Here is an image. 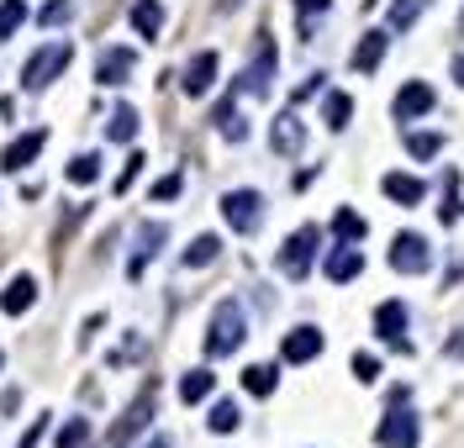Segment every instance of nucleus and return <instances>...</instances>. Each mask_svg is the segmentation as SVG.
I'll list each match as a JSON object with an SVG mask.
<instances>
[{
	"instance_id": "obj_26",
	"label": "nucleus",
	"mask_w": 464,
	"mask_h": 448,
	"mask_svg": "<svg viewBox=\"0 0 464 448\" xmlns=\"http://www.w3.org/2000/svg\"><path fill=\"white\" fill-rule=\"evenodd\" d=\"M243 390L248 396H270V390H275V364H248L243 369Z\"/></svg>"
},
{
	"instance_id": "obj_19",
	"label": "nucleus",
	"mask_w": 464,
	"mask_h": 448,
	"mask_svg": "<svg viewBox=\"0 0 464 448\" xmlns=\"http://www.w3.org/2000/svg\"><path fill=\"white\" fill-rule=\"evenodd\" d=\"M385 48H391V37H385V32H365V43L354 48V69H359V74H370V69H380V59H385Z\"/></svg>"
},
{
	"instance_id": "obj_43",
	"label": "nucleus",
	"mask_w": 464,
	"mask_h": 448,
	"mask_svg": "<svg viewBox=\"0 0 464 448\" xmlns=\"http://www.w3.org/2000/svg\"><path fill=\"white\" fill-rule=\"evenodd\" d=\"M454 80H459V85H464V59H454Z\"/></svg>"
},
{
	"instance_id": "obj_4",
	"label": "nucleus",
	"mask_w": 464,
	"mask_h": 448,
	"mask_svg": "<svg viewBox=\"0 0 464 448\" xmlns=\"http://www.w3.org/2000/svg\"><path fill=\"white\" fill-rule=\"evenodd\" d=\"M222 216H227L232 233H259V222H264V195H259V190H227V195H222Z\"/></svg>"
},
{
	"instance_id": "obj_29",
	"label": "nucleus",
	"mask_w": 464,
	"mask_h": 448,
	"mask_svg": "<svg viewBox=\"0 0 464 448\" xmlns=\"http://www.w3.org/2000/svg\"><path fill=\"white\" fill-rule=\"evenodd\" d=\"M95 179H100V158H95V153L69 158V185H95Z\"/></svg>"
},
{
	"instance_id": "obj_14",
	"label": "nucleus",
	"mask_w": 464,
	"mask_h": 448,
	"mask_svg": "<svg viewBox=\"0 0 464 448\" xmlns=\"http://www.w3.org/2000/svg\"><path fill=\"white\" fill-rule=\"evenodd\" d=\"M43 143H48V132H43V127H37V132H22L11 148L0 153V169H11V175H16V169H27L32 158L43 153Z\"/></svg>"
},
{
	"instance_id": "obj_8",
	"label": "nucleus",
	"mask_w": 464,
	"mask_h": 448,
	"mask_svg": "<svg viewBox=\"0 0 464 448\" xmlns=\"http://www.w3.org/2000/svg\"><path fill=\"white\" fill-rule=\"evenodd\" d=\"M438 106V95H433V85L428 80H412V85H402V95H396V121H417V117H428Z\"/></svg>"
},
{
	"instance_id": "obj_37",
	"label": "nucleus",
	"mask_w": 464,
	"mask_h": 448,
	"mask_svg": "<svg viewBox=\"0 0 464 448\" xmlns=\"http://www.w3.org/2000/svg\"><path fill=\"white\" fill-rule=\"evenodd\" d=\"M354 375H359L365 386H374V380H380V364H374L370 354H359V358H354Z\"/></svg>"
},
{
	"instance_id": "obj_9",
	"label": "nucleus",
	"mask_w": 464,
	"mask_h": 448,
	"mask_svg": "<svg viewBox=\"0 0 464 448\" xmlns=\"http://www.w3.org/2000/svg\"><path fill=\"white\" fill-rule=\"evenodd\" d=\"M374 332H380L391 348L412 354V343H406V306H402V300H385V306L374 311Z\"/></svg>"
},
{
	"instance_id": "obj_31",
	"label": "nucleus",
	"mask_w": 464,
	"mask_h": 448,
	"mask_svg": "<svg viewBox=\"0 0 464 448\" xmlns=\"http://www.w3.org/2000/svg\"><path fill=\"white\" fill-rule=\"evenodd\" d=\"M422 5H428V0H396V5H391V22H385V27H391V32H406L412 22H417V11H422Z\"/></svg>"
},
{
	"instance_id": "obj_11",
	"label": "nucleus",
	"mask_w": 464,
	"mask_h": 448,
	"mask_svg": "<svg viewBox=\"0 0 464 448\" xmlns=\"http://www.w3.org/2000/svg\"><path fill=\"white\" fill-rule=\"evenodd\" d=\"M164 238H169V227H164V222H143V227H137V253L127 259V274H132V280L148 269V259L164 248Z\"/></svg>"
},
{
	"instance_id": "obj_41",
	"label": "nucleus",
	"mask_w": 464,
	"mask_h": 448,
	"mask_svg": "<svg viewBox=\"0 0 464 448\" xmlns=\"http://www.w3.org/2000/svg\"><path fill=\"white\" fill-rule=\"evenodd\" d=\"M327 5H333V0H296V11H301V16H317V11H327Z\"/></svg>"
},
{
	"instance_id": "obj_39",
	"label": "nucleus",
	"mask_w": 464,
	"mask_h": 448,
	"mask_svg": "<svg viewBox=\"0 0 464 448\" xmlns=\"http://www.w3.org/2000/svg\"><path fill=\"white\" fill-rule=\"evenodd\" d=\"M175 195H180V175H164L154 185V201H175Z\"/></svg>"
},
{
	"instance_id": "obj_34",
	"label": "nucleus",
	"mask_w": 464,
	"mask_h": 448,
	"mask_svg": "<svg viewBox=\"0 0 464 448\" xmlns=\"http://www.w3.org/2000/svg\"><path fill=\"white\" fill-rule=\"evenodd\" d=\"M206 422H212V433H232V427H238L243 417H238V406H232V401H217V406H212V417H206Z\"/></svg>"
},
{
	"instance_id": "obj_12",
	"label": "nucleus",
	"mask_w": 464,
	"mask_h": 448,
	"mask_svg": "<svg viewBox=\"0 0 464 448\" xmlns=\"http://www.w3.org/2000/svg\"><path fill=\"white\" fill-rule=\"evenodd\" d=\"M317 354H322V332L317 328H296V332H285V343H279L285 364H311Z\"/></svg>"
},
{
	"instance_id": "obj_17",
	"label": "nucleus",
	"mask_w": 464,
	"mask_h": 448,
	"mask_svg": "<svg viewBox=\"0 0 464 448\" xmlns=\"http://www.w3.org/2000/svg\"><path fill=\"white\" fill-rule=\"evenodd\" d=\"M32 300H37V280L32 274H16L11 285H5V296H0V311H11V317H22Z\"/></svg>"
},
{
	"instance_id": "obj_36",
	"label": "nucleus",
	"mask_w": 464,
	"mask_h": 448,
	"mask_svg": "<svg viewBox=\"0 0 464 448\" xmlns=\"http://www.w3.org/2000/svg\"><path fill=\"white\" fill-rule=\"evenodd\" d=\"M137 169H143V153H132V158L122 164V175H117V195H122V190H132V179H137Z\"/></svg>"
},
{
	"instance_id": "obj_15",
	"label": "nucleus",
	"mask_w": 464,
	"mask_h": 448,
	"mask_svg": "<svg viewBox=\"0 0 464 448\" xmlns=\"http://www.w3.org/2000/svg\"><path fill=\"white\" fill-rule=\"evenodd\" d=\"M185 95H206V90L217 85V53H195V59L185 63Z\"/></svg>"
},
{
	"instance_id": "obj_10",
	"label": "nucleus",
	"mask_w": 464,
	"mask_h": 448,
	"mask_svg": "<svg viewBox=\"0 0 464 448\" xmlns=\"http://www.w3.org/2000/svg\"><path fill=\"white\" fill-rule=\"evenodd\" d=\"M148 417H154V390H143V396H137V401L122 412V422L111 427V448H122L132 433H143V427H148Z\"/></svg>"
},
{
	"instance_id": "obj_30",
	"label": "nucleus",
	"mask_w": 464,
	"mask_h": 448,
	"mask_svg": "<svg viewBox=\"0 0 464 448\" xmlns=\"http://www.w3.org/2000/svg\"><path fill=\"white\" fill-rule=\"evenodd\" d=\"M27 22V0H0V43Z\"/></svg>"
},
{
	"instance_id": "obj_13",
	"label": "nucleus",
	"mask_w": 464,
	"mask_h": 448,
	"mask_svg": "<svg viewBox=\"0 0 464 448\" xmlns=\"http://www.w3.org/2000/svg\"><path fill=\"white\" fill-rule=\"evenodd\" d=\"M132 63H137L132 48H106L100 63H95V85H122L127 74H132Z\"/></svg>"
},
{
	"instance_id": "obj_22",
	"label": "nucleus",
	"mask_w": 464,
	"mask_h": 448,
	"mask_svg": "<svg viewBox=\"0 0 464 448\" xmlns=\"http://www.w3.org/2000/svg\"><path fill=\"white\" fill-rule=\"evenodd\" d=\"M212 390H217V375H212V369H190L185 380H180V401L195 406V401H206Z\"/></svg>"
},
{
	"instance_id": "obj_24",
	"label": "nucleus",
	"mask_w": 464,
	"mask_h": 448,
	"mask_svg": "<svg viewBox=\"0 0 464 448\" xmlns=\"http://www.w3.org/2000/svg\"><path fill=\"white\" fill-rule=\"evenodd\" d=\"M348 117H354V100H348L343 90H327V100H322V121H327L333 132H343V127H348Z\"/></svg>"
},
{
	"instance_id": "obj_6",
	"label": "nucleus",
	"mask_w": 464,
	"mask_h": 448,
	"mask_svg": "<svg viewBox=\"0 0 464 448\" xmlns=\"http://www.w3.org/2000/svg\"><path fill=\"white\" fill-rule=\"evenodd\" d=\"M270 85H275V43L259 37V53H253V63L243 69L238 90H243V95H270Z\"/></svg>"
},
{
	"instance_id": "obj_21",
	"label": "nucleus",
	"mask_w": 464,
	"mask_h": 448,
	"mask_svg": "<svg viewBox=\"0 0 464 448\" xmlns=\"http://www.w3.org/2000/svg\"><path fill=\"white\" fill-rule=\"evenodd\" d=\"M132 27H137V37H158L164 32V5L158 0H137L132 5Z\"/></svg>"
},
{
	"instance_id": "obj_1",
	"label": "nucleus",
	"mask_w": 464,
	"mask_h": 448,
	"mask_svg": "<svg viewBox=\"0 0 464 448\" xmlns=\"http://www.w3.org/2000/svg\"><path fill=\"white\" fill-rule=\"evenodd\" d=\"M243 338H248L243 306H238V300H222L217 311H212V328H206V354L212 358L232 354V348H243Z\"/></svg>"
},
{
	"instance_id": "obj_7",
	"label": "nucleus",
	"mask_w": 464,
	"mask_h": 448,
	"mask_svg": "<svg viewBox=\"0 0 464 448\" xmlns=\"http://www.w3.org/2000/svg\"><path fill=\"white\" fill-rule=\"evenodd\" d=\"M391 264L402 269V274H428L433 248H428V238H417V233H402V238L391 243Z\"/></svg>"
},
{
	"instance_id": "obj_40",
	"label": "nucleus",
	"mask_w": 464,
	"mask_h": 448,
	"mask_svg": "<svg viewBox=\"0 0 464 448\" xmlns=\"http://www.w3.org/2000/svg\"><path fill=\"white\" fill-rule=\"evenodd\" d=\"M317 90H322V74H311V80H301V85H296V106H301V100H311Z\"/></svg>"
},
{
	"instance_id": "obj_3",
	"label": "nucleus",
	"mask_w": 464,
	"mask_h": 448,
	"mask_svg": "<svg viewBox=\"0 0 464 448\" xmlns=\"http://www.w3.org/2000/svg\"><path fill=\"white\" fill-rule=\"evenodd\" d=\"M74 63V43H48V48H37L27 63H22V85L27 90H43L53 74H63Z\"/></svg>"
},
{
	"instance_id": "obj_38",
	"label": "nucleus",
	"mask_w": 464,
	"mask_h": 448,
	"mask_svg": "<svg viewBox=\"0 0 464 448\" xmlns=\"http://www.w3.org/2000/svg\"><path fill=\"white\" fill-rule=\"evenodd\" d=\"M43 433H48V417H32V427L22 433V443H16V448H37V443H43Z\"/></svg>"
},
{
	"instance_id": "obj_23",
	"label": "nucleus",
	"mask_w": 464,
	"mask_h": 448,
	"mask_svg": "<svg viewBox=\"0 0 464 448\" xmlns=\"http://www.w3.org/2000/svg\"><path fill=\"white\" fill-rule=\"evenodd\" d=\"M438 216H443V227H454L464 216V201H459V169H449L443 175V206H438Z\"/></svg>"
},
{
	"instance_id": "obj_32",
	"label": "nucleus",
	"mask_w": 464,
	"mask_h": 448,
	"mask_svg": "<svg viewBox=\"0 0 464 448\" xmlns=\"http://www.w3.org/2000/svg\"><path fill=\"white\" fill-rule=\"evenodd\" d=\"M438 148H443L438 132H406V153H412V158H433Z\"/></svg>"
},
{
	"instance_id": "obj_33",
	"label": "nucleus",
	"mask_w": 464,
	"mask_h": 448,
	"mask_svg": "<svg viewBox=\"0 0 464 448\" xmlns=\"http://www.w3.org/2000/svg\"><path fill=\"white\" fill-rule=\"evenodd\" d=\"M85 443H90V422H85V417L63 422V433H59V448H85Z\"/></svg>"
},
{
	"instance_id": "obj_5",
	"label": "nucleus",
	"mask_w": 464,
	"mask_h": 448,
	"mask_svg": "<svg viewBox=\"0 0 464 448\" xmlns=\"http://www.w3.org/2000/svg\"><path fill=\"white\" fill-rule=\"evenodd\" d=\"M317 227H301V233H290L285 238V248H279V274L285 280H307V269H311V259H317Z\"/></svg>"
},
{
	"instance_id": "obj_35",
	"label": "nucleus",
	"mask_w": 464,
	"mask_h": 448,
	"mask_svg": "<svg viewBox=\"0 0 464 448\" xmlns=\"http://www.w3.org/2000/svg\"><path fill=\"white\" fill-rule=\"evenodd\" d=\"M69 11H74L69 0H53V5H43V11H37V22H43V27H59V22L69 16Z\"/></svg>"
},
{
	"instance_id": "obj_42",
	"label": "nucleus",
	"mask_w": 464,
	"mask_h": 448,
	"mask_svg": "<svg viewBox=\"0 0 464 448\" xmlns=\"http://www.w3.org/2000/svg\"><path fill=\"white\" fill-rule=\"evenodd\" d=\"M143 448H169V438H148V443H143Z\"/></svg>"
},
{
	"instance_id": "obj_2",
	"label": "nucleus",
	"mask_w": 464,
	"mask_h": 448,
	"mask_svg": "<svg viewBox=\"0 0 464 448\" xmlns=\"http://www.w3.org/2000/svg\"><path fill=\"white\" fill-rule=\"evenodd\" d=\"M391 412H385V422L374 427V443L380 448H417V438H422V422H417V412H406V390L396 386L391 390Z\"/></svg>"
},
{
	"instance_id": "obj_25",
	"label": "nucleus",
	"mask_w": 464,
	"mask_h": 448,
	"mask_svg": "<svg viewBox=\"0 0 464 448\" xmlns=\"http://www.w3.org/2000/svg\"><path fill=\"white\" fill-rule=\"evenodd\" d=\"M106 138H111V143H132V138H137V111H132V106H117L111 121H106Z\"/></svg>"
},
{
	"instance_id": "obj_27",
	"label": "nucleus",
	"mask_w": 464,
	"mask_h": 448,
	"mask_svg": "<svg viewBox=\"0 0 464 448\" xmlns=\"http://www.w3.org/2000/svg\"><path fill=\"white\" fill-rule=\"evenodd\" d=\"M217 253H222V238H212V233H201V238H195V243L185 248V264H190V269H201V264H212Z\"/></svg>"
},
{
	"instance_id": "obj_20",
	"label": "nucleus",
	"mask_w": 464,
	"mask_h": 448,
	"mask_svg": "<svg viewBox=\"0 0 464 448\" xmlns=\"http://www.w3.org/2000/svg\"><path fill=\"white\" fill-rule=\"evenodd\" d=\"M359 269H365V253H359V248H333V253H327V280H333V285L354 280Z\"/></svg>"
},
{
	"instance_id": "obj_18",
	"label": "nucleus",
	"mask_w": 464,
	"mask_h": 448,
	"mask_svg": "<svg viewBox=\"0 0 464 448\" xmlns=\"http://www.w3.org/2000/svg\"><path fill=\"white\" fill-rule=\"evenodd\" d=\"M385 195L396 201V206H422V195H428V185L412 175H385Z\"/></svg>"
},
{
	"instance_id": "obj_28",
	"label": "nucleus",
	"mask_w": 464,
	"mask_h": 448,
	"mask_svg": "<svg viewBox=\"0 0 464 448\" xmlns=\"http://www.w3.org/2000/svg\"><path fill=\"white\" fill-rule=\"evenodd\" d=\"M333 233H338L343 243H359V238H365V216H359V211H348V206H338V216H333Z\"/></svg>"
},
{
	"instance_id": "obj_16",
	"label": "nucleus",
	"mask_w": 464,
	"mask_h": 448,
	"mask_svg": "<svg viewBox=\"0 0 464 448\" xmlns=\"http://www.w3.org/2000/svg\"><path fill=\"white\" fill-rule=\"evenodd\" d=\"M270 143H275V153H301V148H307V127H301V117H296V111L275 117V132H270Z\"/></svg>"
}]
</instances>
